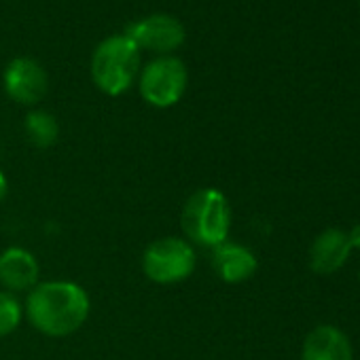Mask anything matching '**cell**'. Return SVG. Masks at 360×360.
Listing matches in <instances>:
<instances>
[{
    "label": "cell",
    "mask_w": 360,
    "mask_h": 360,
    "mask_svg": "<svg viewBox=\"0 0 360 360\" xmlns=\"http://www.w3.org/2000/svg\"><path fill=\"white\" fill-rule=\"evenodd\" d=\"M349 252L347 233L341 229H326L309 246V267L320 276L335 274L345 265Z\"/></svg>",
    "instance_id": "cell-8"
},
{
    "label": "cell",
    "mask_w": 360,
    "mask_h": 360,
    "mask_svg": "<svg viewBox=\"0 0 360 360\" xmlns=\"http://www.w3.org/2000/svg\"><path fill=\"white\" fill-rule=\"evenodd\" d=\"M347 242L352 248H360V223H356L349 231H347Z\"/></svg>",
    "instance_id": "cell-14"
},
{
    "label": "cell",
    "mask_w": 360,
    "mask_h": 360,
    "mask_svg": "<svg viewBox=\"0 0 360 360\" xmlns=\"http://www.w3.org/2000/svg\"><path fill=\"white\" fill-rule=\"evenodd\" d=\"M212 267L223 282L238 284L255 276L259 263L250 248L233 242H223L212 248Z\"/></svg>",
    "instance_id": "cell-11"
},
{
    "label": "cell",
    "mask_w": 360,
    "mask_h": 360,
    "mask_svg": "<svg viewBox=\"0 0 360 360\" xmlns=\"http://www.w3.org/2000/svg\"><path fill=\"white\" fill-rule=\"evenodd\" d=\"M138 49L155 53H172L185 43V26L176 18L165 13H155L134 22L125 32Z\"/></svg>",
    "instance_id": "cell-6"
},
{
    "label": "cell",
    "mask_w": 360,
    "mask_h": 360,
    "mask_svg": "<svg viewBox=\"0 0 360 360\" xmlns=\"http://www.w3.org/2000/svg\"><path fill=\"white\" fill-rule=\"evenodd\" d=\"M5 91L24 106L39 104L49 87L45 68L32 58H15L5 70Z\"/></svg>",
    "instance_id": "cell-7"
},
{
    "label": "cell",
    "mask_w": 360,
    "mask_h": 360,
    "mask_svg": "<svg viewBox=\"0 0 360 360\" xmlns=\"http://www.w3.org/2000/svg\"><path fill=\"white\" fill-rule=\"evenodd\" d=\"M39 282V263L26 248L13 246L0 255V284L11 292L32 290Z\"/></svg>",
    "instance_id": "cell-9"
},
{
    "label": "cell",
    "mask_w": 360,
    "mask_h": 360,
    "mask_svg": "<svg viewBox=\"0 0 360 360\" xmlns=\"http://www.w3.org/2000/svg\"><path fill=\"white\" fill-rule=\"evenodd\" d=\"M24 129H26L28 140L39 148H49L51 144L58 142V136H60L58 121L47 110H32L26 117Z\"/></svg>",
    "instance_id": "cell-12"
},
{
    "label": "cell",
    "mask_w": 360,
    "mask_h": 360,
    "mask_svg": "<svg viewBox=\"0 0 360 360\" xmlns=\"http://www.w3.org/2000/svg\"><path fill=\"white\" fill-rule=\"evenodd\" d=\"M195 250L183 238H161L146 246L142 271L157 284H176L187 280L195 269Z\"/></svg>",
    "instance_id": "cell-4"
},
{
    "label": "cell",
    "mask_w": 360,
    "mask_h": 360,
    "mask_svg": "<svg viewBox=\"0 0 360 360\" xmlns=\"http://www.w3.org/2000/svg\"><path fill=\"white\" fill-rule=\"evenodd\" d=\"M89 307L87 290L68 280L37 284L26 301L28 320L49 337H66L79 330L89 316Z\"/></svg>",
    "instance_id": "cell-1"
},
{
    "label": "cell",
    "mask_w": 360,
    "mask_h": 360,
    "mask_svg": "<svg viewBox=\"0 0 360 360\" xmlns=\"http://www.w3.org/2000/svg\"><path fill=\"white\" fill-rule=\"evenodd\" d=\"M5 195H7V178L3 172H0V200H3Z\"/></svg>",
    "instance_id": "cell-15"
},
{
    "label": "cell",
    "mask_w": 360,
    "mask_h": 360,
    "mask_svg": "<svg viewBox=\"0 0 360 360\" xmlns=\"http://www.w3.org/2000/svg\"><path fill=\"white\" fill-rule=\"evenodd\" d=\"M358 278H360V274H358Z\"/></svg>",
    "instance_id": "cell-16"
},
{
    "label": "cell",
    "mask_w": 360,
    "mask_h": 360,
    "mask_svg": "<svg viewBox=\"0 0 360 360\" xmlns=\"http://www.w3.org/2000/svg\"><path fill=\"white\" fill-rule=\"evenodd\" d=\"M301 360H354V352L343 330L320 324L305 337Z\"/></svg>",
    "instance_id": "cell-10"
},
{
    "label": "cell",
    "mask_w": 360,
    "mask_h": 360,
    "mask_svg": "<svg viewBox=\"0 0 360 360\" xmlns=\"http://www.w3.org/2000/svg\"><path fill=\"white\" fill-rule=\"evenodd\" d=\"M187 66L178 58L161 56L153 60L140 75V94L155 108H169L187 89Z\"/></svg>",
    "instance_id": "cell-5"
},
{
    "label": "cell",
    "mask_w": 360,
    "mask_h": 360,
    "mask_svg": "<svg viewBox=\"0 0 360 360\" xmlns=\"http://www.w3.org/2000/svg\"><path fill=\"white\" fill-rule=\"evenodd\" d=\"M183 231L185 236L208 248H217L219 244L227 242L231 229V208L227 198L214 189H200L195 191L185 208H183Z\"/></svg>",
    "instance_id": "cell-2"
},
{
    "label": "cell",
    "mask_w": 360,
    "mask_h": 360,
    "mask_svg": "<svg viewBox=\"0 0 360 360\" xmlns=\"http://www.w3.org/2000/svg\"><path fill=\"white\" fill-rule=\"evenodd\" d=\"M140 70V49L123 32L104 39L91 58L94 83L108 96L127 91Z\"/></svg>",
    "instance_id": "cell-3"
},
{
    "label": "cell",
    "mask_w": 360,
    "mask_h": 360,
    "mask_svg": "<svg viewBox=\"0 0 360 360\" xmlns=\"http://www.w3.org/2000/svg\"><path fill=\"white\" fill-rule=\"evenodd\" d=\"M22 322V305L11 292H0V337L11 335Z\"/></svg>",
    "instance_id": "cell-13"
}]
</instances>
